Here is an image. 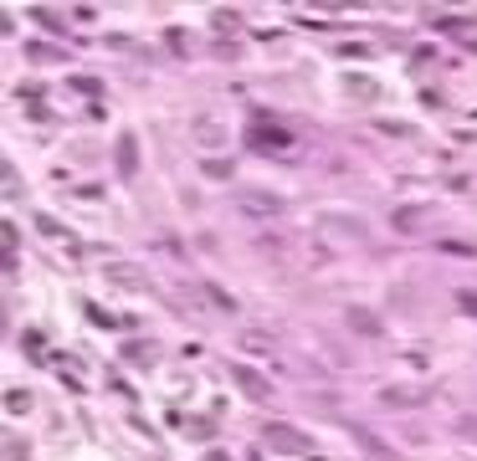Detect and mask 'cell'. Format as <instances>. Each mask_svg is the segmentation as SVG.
Returning <instances> with one entry per match:
<instances>
[{"instance_id": "obj_1", "label": "cell", "mask_w": 477, "mask_h": 461, "mask_svg": "<svg viewBox=\"0 0 477 461\" xmlns=\"http://www.w3.org/2000/svg\"><path fill=\"white\" fill-rule=\"evenodd\" d=\"M262 441H267V446H277V451L308 456V436H298L293 426H267V431H262Z\"/></svg>"}, {"instance_id": "obj_2", "label": "cell", "mask_w": 477, "mask_h": 461, "mask_svg": "<svg viewBox=\"0 0 477 461\" xmlns=\"http://www.w3.org/2000/svg\"><path fill=\"white\" fill-rule=\"evenodd\" d=\"M252 144H257V149H288L293 139H288L277 123H262V118H257V123H252Z\"/></svg>"}, {"instance_id": "obj_3", "label": "cell", "mask_w": 477, "mask_h": 461, "mask_svg": "<svg viewBox=\"0 0 477 461\" xmlns=\"http://www.w3.org/2000/svg\"><path fill=\"white\" fill-rule=\"evenodd\" d=\"M349 436H354V441H359L364 451H370L375 461H395V456H390V446L380 441V436H370V431H364V426H354V421H349Z\"/></svg>"}, {"instance_id": "obj_4", "label": "cell", "mask_w": 477, "mask_h": 461, "mask_svg": "<svg viewBox=\"0 0 477 461\" xmlns=\"http://www.w3.org/2000/svg\"><path fill=\"white\" fill-rule=\"evenodd\" d=\"M231 380H236V385H242V389L252 394V400H262V394H267V385H262V380H257V375H252V369H247V364H231Z\"/></svg>"}, {"instance_id": "obj_5", "label": "cell", "mask_w": 477, "mask_h": 461, "mask_svg": "<svg viewBox=\"0 0 477 461\" xmlns=\"http://www.w3.org/2000/svg\"><path fill=\"white\" fill-rule=\"evenodd\" d=\"M108 277H113V282H128V288H149V272L128 267V261H113V267H108Z\"/></svg>"}, {"instance_id": "obj_6", "label": "cell", "mask_w": 477, "mask_h": 461, "mask_svg": "<svg viewBox=\"0 0 477 461\" xmlns=\"http://www.w3.org/2000/svg\"><path fill=\"white\" fill-rule=\"evenodd\" d=\"M344 318H349V328H359L364 338H380V318H375V313H364V307H349Z\"/></svg>"}, {"instance_id": "obj_7", "label": "cell", "mask_w": 477, "mask_h": 461, "mask_svg": "<svg viewBox=\"0 0 477 461\" xmlns=\"http://www.w3.org/2000/svg\"><path fill=\"white\" fill-rule=\"evenodd\" d=\"M380 400H385V405H421L426 389H405V385H400V389H380Z\"/></svg>"}, {"instance_id": "obj_8", "label": "cell", "mask_w": 477, "mask_h": 461, "mask_svg": "<svg viewBox=\"0 0 477 461\" xmlns=\"http://www.w3.org/2000/svg\"><path fill=\"white\" fill-rule=\"evenodd\" d=\"M242 210H252V215H272L277 200H272V195H242Z\"/></svg>"}, {"instance_id": "obj_9", "label": "cell", "mask_w": 477, "mask_h": 461, "mask_svg": "<svg viewBox=\"0 0 477 461\" xmlns=\"http://www.w3.org/2000/svg\"><path fill=\"white\" fill-rule=\"evenodd\" d=\"M118 174H134V134L118 139Z\"/></svg>"}, {"instance_id": "obj_10", "label": "cell", "mask_w": 477, "mask_h": 461, "mask_svg": "<svg viewBox=\"0 0 477 461\" xmlns=\"http://www.w3.org/2000/svg\"><path fill=\"white\" fill-rule=\"evenodd\" d=\"M206 180H231V159H201Z\"/></svg>"}, {"instance_id": "obj_11", "label": "cell", "mask_w": 477, "mask_h": 461, "mask_svg": "<svg viewBox=\"0 0 477 461\" xmlns=\"http://www.w3.org/2000/svg\"><path fill=\"white\" fill-rule=\"evenodd\" d=\"M195 139H201V144H215V139H221V123H215V118H201V123H195Z\"/></svg>"}, {"instance_id": "obj_12", "label": "cell", "mask_w": 477, "mask_h": 461, "mask_svg": "<svg viewBox=\"0 0 477 461\" xmlns=\"http://www.w3.org/2000/svg\"><path fill=\"white\" fill-rule=\"evenodd\" d=\"M447 256H477V246H467V241H442Z\"/></svg>"}, {"instance_id": "obj_13", "label": "cell", "mask_w": 477, "mask_h": 461, "mask_svg": "<svg viewBox=\"0 0 477 461\" xmlns=\"http://www.w3.org/2000/svg\"><path fill=\"white\" fill-rule=\"evenodd\" d=\"M457 436H462V441H472V446H477V415H467V421H457Z\"/></svg>"}, {"instance_id": "obj_14", "label": "cell", "mask_w": 477, "mask_h": 461, "mask_svg": "<svg viewBox=\"0 0 477 461\" xmlns=\"http://www.w3.org/2000/svg\"><path fill=\"white\" fill-rule=\"evenodd\" d=\"M242 343H247V348H272V338L257 334V328H252V334H242Z\"/></svg>"}, {"instance_id": "obj_15", "label": "cell", "mask_w": 477, "mask_h": 461, "mask_svg": "<svg viewBox=\"0 0 477 461\" xmlns=\"http://www.w3.org/2000/svg\"><path fill=\"white\" fill-rule=\"evenodd\" d=\"M206 292H211V302H215V307H226V313H231V307H236V302H231V297H226L221 288H206Z\"/></svg>"}, {"instance_id": "obj_16", "label": "cell", "mask_w": 477, "mask_h": 461, "mask_svg": "<svg viewBox=\"0 0 477 461\" xmlns=\"http://www.w3.org/2000/svg\"><path fill=\"white\" fill-rule=\"evenodd\" d=\"M462 307H467V313H477V292H462Z\"/></svg>"}]
</instances>
